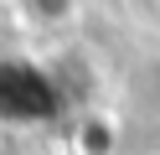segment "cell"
I'll return each mask as SVG.
<instances>
[{"label": "cell", "instance_id": "obj_1", "mask_svg": "<svg viewBox=\"0 0 160 155\" xmlns=\"http://www.w3.org/2000/svg\"><path fill=\"white\" fill-rule=\"evenodd\" d=\"M62 114V93L36 62H0V119L11 124H47Z\"/></svg>", "mask_w": 160, "mask_h": 155}, {"label": "cell", "instance_id": "obj_2", "mask_svg": "<svg viewBox=\"0 0 160 155\" xmlns=\"http://www.w3.org/2000/svg\"><path fill=\"white\" fill-rule=\"evenodd\" d=\"M21 10L31 21H42V26H57V21H67L78 10V0H21Z\"/></svg>", "mask_w": 160, "mask_h": 155}, {"label": "cell", "instance_id": "obj_3", "mask_svg": "<svg viewBox=\"0 0 160 155\" xmlns=\"http://www.w3.org/2000/svg\"><path fill=\"white\" fill-rule=\"evenodd\" d=\"M139 5H145V16H150V21L160 26V0H139Z\"/></svg>", "mask_w": 160, "mask_h": 155}]
</instances>
